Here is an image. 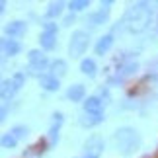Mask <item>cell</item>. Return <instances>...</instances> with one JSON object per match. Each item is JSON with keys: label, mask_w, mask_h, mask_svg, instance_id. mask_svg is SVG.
Masks as SVG:
<instances>
[{"label": "cell", "mask_w": 158, "mask_h": 158, "mask_svg": "<svg viewBox=\"0 0 158 158\" xmlns=\"http://www.w3.org/2000/svg\"><path fill=\"white\" fill-rule=\"evenodd\" d=\"M150 18H152V14H150L148 6L141 2V4H133L131 8L125 12L121 23H123V27L127 29V31L141 33V31H144V29L150 26Z\"/></svg>", "instance_id": "cell-1"}, {"label": "cell", "mask_w": 158, "mask_h": 158, "mask_svg": "<svg viewBox=\"0 0 158 158\" xmlns=\"http://www.w3.org/2000/svg\"><path fill=\"white\" fill-rule=\"evenodd\" d=\"M113 144L121 154H133L141 147V137H139V133L135 129H131V127H121L113 135Z\"/></svg>", "instance_id": "cell-2"}, {"label": "cell", "mask_w": 158, "mask_h": 158, "mask_svg": "<svg viewBox=\"0 0 158 158\" xmlns=\"http://www.w3.org/2000/svg\"><path fill=\"white\" fill-rule=\"evenodd\" d=\"M88 43H90V35L86 31H74L70 37V43H69V53L70 57H80L84 55V51L88 49Z\"/></svg>", "instance_id": "cell-3"}, {"label": "cell", "mask_w": 158, "mask_h": 158, "mask_svg": "<svg viewBox=\"0 0 158 158\" xmlns=\"http://www.w3.org/2000/svg\"><path fill=\"white\" fill-rule=\"evenodd\" d=\"M23 80H26V76H23L22 72H18V74H14L10 80H4V82H2V90H0V94H2V102H4V104H6L8 100L14 98V94L22 88Z\"/></svg>", "instance_id": "cell-4"}, {"label": "cell", "mask_w": 158, "mask_h": 158, "mask_svg": "<svg viewBox=\"0 0 158 158\" xmlns=\"http://www.w3.org/2000/svg\"><path fill=\"white\" fill-rule=\"evenodd\" d=\"M102 150H104V141L98 135H92L84 144V154L82 158H100Z\"/></svg>", "instance_id": "cell-5"}, {"label": "cell", "mask_w": 158, "mask_h": 158, "mask_svg": "<svg viewBox=\"0 0 158 158\" xmlns=\"http://www.w3.org/2000/svg\"><path fill=\"white\" fill-rule=\"evenodd\" d=\"M39 43H41V47H43V49H53L55 43H57V26H53V23H47L45 29L41 31Z\"/></svg>", "instance_id": "cell-6"}, {"label": "cell", "mask_w": 158, "mask_h": 158, "mask_svg": "<svg viewBox=\"0 0 158 158\" xmlns=\"http://www.w3.org/2000/svg\"><path fill=\"white\" fill-rule=\"evenodd\" d=\"M107 6H111L109 0H107V2H102V10H98L96 14H92V16L88 18V22H90V26H92V27H98V26H102V23L107 20V14H109Z\"/></svg>", "instance_id": "cell-7"}, {"label": "cell", "mask_w": 158, "mask_h": 158, "mask_svg": "<svg viewBox=\"0 0 158 158\" xmlns=\"http://www.w3.org/2000/svg\"><path fill=\"white\" fill-rule=\"evenodd\" d=\"M45 64H47L45 55H41L39 51H31V53H29V69H31L35 74H39V72L45 69Z\"/></svg>", "instance_id": "cell-8"}, {"label": "cell", "mask_w": 158, "mask_h": 158, "mask_svg": "<svg viewBox=\"0 0 158 158\" xmlns=\"http://www.w3.org/2000/svg\"><path fill=\"white\" fill-rule=\"evenodd\" d=\"M20 43L16 39H2V55L4 57H14L20 53Z\"/></svg>", "instance_id": "cell-9"}, {"label": "cell", "mask_w": 158, "mask_h": 158, "mask_svg": "<svg viewBox=\"0 0 158 158\" xmlns=\"http://www.w3.org/2000/svg\"><path fill=\"white\" fill-rule=\"evenodd\" d=\"M6 33H8L10 37H20V35H23L26 33V22H20V20L10 22L8 26H6Z\"/></svg>", "instance_id": "cell-10"}, {"label": "cell", "mask_w": 158, "mask_h": 158, "mask_svg": "<svg viewBox=\"0 0 158 158\" xmlns=\"http://www.w3.org/2000/svg\"><path fill=\"white\" fill-rule=\"evenodd\" d=\"M111 47H113V35L107 33V35H104V37H100V41L96 43V55H102V57H104Z\"/></svg>", "instance_id": "cell-11"}, {"label": "cell", "mask_w": 158, "mask_h": 158, "mask_svg": "<svg viewBox=\"0 0 158 158\" xmlns=\"http://www.w3.org/2000/svg\"><path fill=\"white\" fill-rule=\"evenodd\" d=\"M102 121H104V111H100V113H86V111H84L80 123L86 125V127H92V125L102 123Z\"/></svg>", "instance_id": "cell-12"}, {"label": "cell", "mask_w": 158, "mask_h": 158, "mask_svg": "<svg viewBox=\"0 0 158 158\" xmlns=\"http://www.w3.org/2000/svg\"><path fill=\"white\" fill-rule=\"evenodd\" d=\"M102 106H104V102L94 96V98H88L86 102H84V111L86 113H100Z\"/></svg>", "instance_id": "cell-13"}, {"label": "cell", "mask_w": 158, "mask_h": 158, "mask_svg": "<svg viewBox=\"0 0 158 158\" xmlns=\"http://www.w3.org/2000/svg\"><path fill=\"white\" fill-rule=\"evenodd\" d=\"M39 82H41V86H43L45 90H49V92L59 90V78H55L53 74H43V76H39Z\"/></svg>", "instance_id": "cell-14"}, {"label": "cell", "mask_w": 158, "mask_h": 158, "mask_svg": "<svg viewBox=\"0 0 158 158\" xmlns=\"http://www.w3.org/2000/svg\"><path fill=\"white\" fill-rule=\"evenodd\" d=\"M66 96H69L72 102H80L84 98V86H82V84H74V86H70L69 92H66Z\"/></svg>", "instance_id": "cell-15"}, {"label": "cell", "mask_w": 158, "mask_h": 158, "mask_svg": "<svg viewBox=\"0 0 158 158\" xmlns=\"http://www.w3.org/2000/svg\"><path fill=\"white\" fill-rule=\"evenodd\" d=\"M53 117H55V123H53L51 131H49V137H51V143H57L59 141V127H60V123H63V115L55 113Z\"/></svg>", "instance_id": "cell-16"}, {"label": "cell", "mask_w": 158, "mask_h": 158, "mask_svg": "<svg viewBox=\"0 0 158 158\" xmlns=\"http://www.w3.org/2000/svg\"><path fill=\"white\" fill-rule=\"evenodd\" d=\"M80 70H82L86 76L92 78V76H96V63H94L92 59H84L82 64H80Z\"/></svg>", "instance_id": "cell-17"}, {"label": "cell", "mask_w": 158, "mask_h": 158, "mask_svg": "<svg viewBox=\"0 0 158 158\" xmlns=\"http://www.w3.org/2000/svg\"><path fill=\"white\" fill-rule=\"evenodd\" d=\"M51 69H53L51 74H53L55 78H60V76H64V74H66V63H64V60H60V59H59V60H55Z\"/></svg>", "instance_id": "cell-18"}, {"label": "cell", "mask_w": 158, "mask_h": 158, "mask_svg": "<svg viewBox=\"0 0 158 158\" xmlns=\"http://www.w3.org/2000/svg\"><path fill=\"white\" fill-rule=\"evenodd\" d=\"M60 12H63V2H53V4H49L47 16H49V18H55V16H59Z\"/></svg>", "instance_id": "cell-19"}, {"label": "cell", "mask_w": 158, "mask_h": 158, "mask_svg": "<svg viewBox=\"0 0 158 158\" xmlns=\"http://www.w3.org/2000/svg\"><path fill=\"white\" fill-rule=\"evenodd\" d=\"M16 143H18V139L12 135V133H8V135H4V137H2V147H4V148H12V147H16Z\"/></svg>", "instance_id": "cell-20"}, {"label": "cell", "mask_w": 158, "mask_h": 158, "mask_svg": "<svg viewBox=\"0 0 158 158\" xmlns=\"http://www.w3.org/2000/svg\"><path fill=\"white\" fill-rule=\"evenodd\" d=\"M69 6H70V10L78 12V10H84V8H88V6H90V2H88V0H72V2H70Z\"/></svg>", "instance_id": "cell-21"}, {"label": "cell", "mask_w": 158, "mask_h": 158, "mask_svg": "<svg viewBox=\"0 0 158 158\" xmlns=\"http://www.w3.org/2000/svg\"><path fill=\"white\" fill-rule=\"evenodd\" d=\"M12 135H14L16 139L26 137L27 135V127H14V129H12Z\"/></svg>", "instance_id": "cell-22"}]
</instances>
